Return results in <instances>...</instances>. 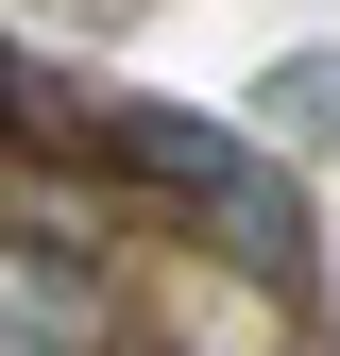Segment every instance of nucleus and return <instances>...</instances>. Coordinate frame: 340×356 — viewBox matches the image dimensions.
<instances>
[{
  "instance_id": "1",
  "label": "nucleus",
  "mask_w": 340,
  "mask_h": 356,
  "mask_svg": "<svg viewBox=\"0 0 340 356\" xmlns=\"http://www.w3.org/2000/svg\"><path fill=\"white\" fill-rule=\"evenodd\" d=\"M102 153H137L153 187H187V204L238 238V272H255V289H289V272H307V204H289V170L255 153L238 119H170V102H119V119H102Z\"/></svg>"
},
{
  "instance_id": "4",
  "label": "nucleus",
  "mask_w": 340,
  "mask_h": 356,
  "mask_svg": "<svg viewBox=\"0 0 340 356\" xmlns=\"http://www.w3.org/2000/svg\"><path fill=\"white\" fill-rule=\"evenodd\" d=\"M0 119H17V51H0Z\"/></svg>"
},
{
  "instance_id": "3",
  "label": "nucleus",
  "mask_w": 340,
  "mask_h": 356,
  "mask_svg": "<svg viewBox=\"0 0 340 356\" xmlns=\"http://www.w3.org/2000/svg\"><path fill=\"white\" fill-rule=\"evenodd\" d=\"M255 119H272L289 153H340V51H289L272 85H255Z\"/></svg>"
},
{
  "instance_id": "2",
  "label": "nucleus",
  "mask_w": 340,
  "mask_h": 356,
  "mask_svg": "<svg viewBox=\"0 0 340 356\" xmlns=\"http://www.w3.org/2000/svg\"><path fill=\"white\" fill-rule=\"evenodd\" d=\"M119 305H102V254L85 238H34V220H0V356H102Z\"/></svg>"
}]
</instances>
